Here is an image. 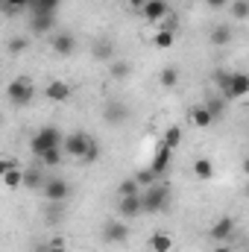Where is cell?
<instances>
[{"instance_id":"obj_21","label":"cell","mask_w":249,"mask_h":252,"mask_svg":"<svg viewBox=\"0 0 249 252\" xmlns=\"http://www.w3.org/2000/svg\"><path fill=\"white\" fill-rule=\"evenodd\" d=\"M208 38H211V44H214V47H226V44H232L235 32H232L229 27H217V30H214V32H211Z\"/></svg>"},{"instance_id":"obj_24","label":"cell","mask_w":249,"mask_h":252,"mask_svg":"<svg viewBox=\"0 0 249 252\" xmlns=\"http://www.w3.org/2000/svg\"><path fill=\"white\" fill-rule=\"evenodd\" d=\"M161 141H164V144H167V147H170V150H176V147H179V144H182V126H167V129H164V138H161Z\"/></svg>"},{"instance_id":"obj_40","label":"cell","mask_w":249,"mask_h":252,"mask_svg":"<svg viewBox=\"0 0 249 252\" xmlns=\"http://www.w3.org/2000/svg\"><path fill=\"white\" fill-rule=\"evenodd\" d=\"M217 252H229V250H226V247H223V250H217Z\"/></svg>"},{"instance_id":"obj_19","label":"cell","mask_w":249,"mask_h":252,"mask_svg":"<svg viewBox=\"0 0 249 252\" xmlns=\"http://www.w3.org/2000/svg\"><path fill=\"white\" fill-rule=\"evenodd\" d=\"M150 250L153 252H170L173 250V238L167 235V232H156V235H150Z\"/></svg>"},{"instance_id":"obj_30","label":"cell","mask_w":249,"mask_h":252,"mask_svg":"<svg viewBox=\"0 0 249 252\" xmlns=\"http://www.w3.org/2000/svg\"><path fill=\"white\" fill-rule=\"evenodd\" d=\"M135 193H141V185H138V179H135V176H132V179H126V182H121L118 196H135Z\"/></svg>"},{"instance_id":"obj_28","label":"cell","mask_w":249,"mask_h":252,"mask_svg":"<svg viewBox=\"0 0 249 252\" xmlns=\"http://www.w3.org/2000/svg\"><path fill=\"white\" fill-rule=\"evenodd\" d=\"M158 82H161L164 88H173V85L179 82V70H176V67H164V70L158 73Z\"/></svg>"},{"instance_id":"obj_36","label":"cell","mask_w":249,"mask_h":252,"mask_svg":"<svg viewBox=\"0 0 249 252\" xmlns=\"http://www.w3.org/2000/svg\"><path fill=\"white\" fill-rule=\"evenodd\" d=\"M205 3H208L211 9H226V6H229L232 0H205Z\"/></svg>"},{"instance_id":"obj_2","label":"cell","mask_w":249,"mask_h":252,"mask_svg":"<svg viewBox=\"0 0 249 252\" xmlns=\"http://www.w3.org/2000/svg\"><path fill=\"white\" fill-rule=\"evenodd\" d=\"M217 82H220L226 100H241V97L249 94V73H241V70H235V73H220Z\"/></svg>"},{"instance_id":"obj_41","label":"cell","mask_w":249,"mask_h":252,"mask_svg":"<svg viewBox=\"0 0 249 252\" xmlns=\"http://www.w3.org/2000/svg\"><path fill=\"white\" fill-rule=\"evenodd\" d=\"M247 193H249V185H247Z\"/></svg>"},{"instance_id":"obj_9","label":"cell","mask_w":249,"mask_h":252,"mask_svg":"<svg viewBox=\"0 0 249 252\" xmlns=\"http://www.w3.org/2000/svg\"><path fill=\"white\" fill-rule=\"evenodd\" d=\"M44 196H47V202H64V199L70 196V188H67V182H64V179L50 176V179H47V185H44Z\"/></svg>"},{"instance_id":"obj_23","label":"cell","mask_w":249,"mask_h":252,"mask_svg":"<svg viewBox=\"0 0 249 252\" xmlns=\"http://www.w3.org/2000/svg\"><path fill=\"white\" fill-rule=\"evenodd\" d=\"M59 3H62V0H32L30 12H32V15H35V12H41V15H56Z\"/></svg>"},{"instance_id":"obj_26","label":"cell","mask_w":249,"mask_h":252,"mask_svg":"<svg viewBox=\"0 0 249 252\" xmlns=\"http://www.w3.org/2000/svg\"><path fill=\"white\" fill-rule=\"evenodd\" d=\"M3 182H6V188H21V185H24V170H21V167L6 170V173H3Z\"/></svg>"},{"instance_id":"obj_17","label":"cell","mask_w":249,"mask_h":252,"mask_svg":"<svg viewBox=\"0 0 249 252\" xmlns=\"http://www.w3.org/2000/svg\"><path fill=\"white\" fill-rule=\"evenodd\" d=\"M214 115H211V109L208 106H193L190 109V124L196 126V129H208V126H214Z\"/></svg>"},{"instance_id":"obj_16","label":"cell","mask_w":249,"mask_h":252,"mask_svg":"<svg viewBox=\"0 0 249 252\" xmlns=\"http://www.w3.org/2000/svg\"><path fill=\"white\" fill-rule=\"evenodd\" d=\"M170 158H173V150H170V147L161 141V144H158V150H156V158H153V164H150V167H153V170L161 176V173L170 167Z\"/></svg>"},{"instance_id":"obj_11","label":"cell","mask_w":249,"mask_h":252,"mask_svg":"<svg viewBox=\"0 0 249 252\" xmlns=\"http://www.w3.org/2000/svg\"><path fill=\"white\" fill-rule=\"evenodd\" d=\"M103 118L109 121V124L121 126L129 121V109H126L124 100H112V103H106V109H103Z\"/></svg>"},{"instance_id":"obj_27","label":"cell","mask_w":249,"mask_h":252,"mask_svg":"<svg viewBox=\"0 0 249 252\" xmlns=\"http://www.w3.org/2000/svg\"><path fill=\"white\" fill-rule=\"evenodd\" d=\"M229 12L235 15V21H247L249 18V0H232L229 3Z\"/></svg>"},{"instance_id":"obj_6","label":"cell","mask_w":249,"mask_h":252,"mask_svg":"<svg viewBox=\"0 0 249 252\" xmlns=\"http://www.w3.org/2000/svg\"><path fill=\"white\" fill-rule=\"evenodd\" d=\"M103 241L112 244V247H121L129 241V226L126 220H106L103 223Z\"/></svg>"},{"instance_id":"obj_39","label":"cell","mask_w":249,"mask_h":252,"mask_svg":"<svg viewBox=\"0 0 249 252\" xmlns=\"http://www.w3.org/2000/svg\"><path fill=\"white\" fill-rule=\"evenodd\" d=\"M244 173H247V179H249V156L244 158Z\"/></svg>"},{"instance_id":"obj_5","label":"cell","mask_w":249,"mask_h":252,"mask_svg":"<svg viewBox=\"0 0 249 252\" xmlns=\"http://www.w3.org/2000/svg\"><path fill=\"white\" fill-rule=\"evenodd\" d=\"M144 214V190L135 196H118V217L121 220H135Z\"/></svg>"},{"instance_id":"obj_13","label":"cell","mask_w":249,"mask_h":252,"mask_svg":"<svg viewBox=\"0 0 249 252\" xmlns=\"http://www.w3.org/2000/svg\"><path fill=\"white\" fill-rule=\"evenodd\" d=\"M50 44H53V50L59 56H73L76 53V38L70 32H53L50 35Z\"/></svg>"},{"instance_id":"obj_35","label":"cell","mask_w":249,"mask_h":252,"mask_svg":"<svg viewBox=\"0 0 249 252\" xmlns=\"http://www.w3.org/2000/svg\"><path fill=\"white\" fill-rule=\"evenodd\" d=\"M100 156V147H97V141H91V150H88V156H85V161H94Z\"/></svg>"},{"instance_id":"obj_29","label":"cell","mask_w":249,"mask_h":252,"mask_svg":"<svg viewBox=\"0 0 249 252\" xmlns=\"http://www.w3.org/2000/svg\"><path fill=\"white\" fill-rule=\"evenodd\" d=\"M129 73H132L129 62H124V59H115V62H112V76H115V79H129Z\"/></svg>"},{"instance_id":"obj_32","label":"cell","mask_w":249,"mask_h":252,"mask_svg":"<svg viewBox=\"0 0 249 252\" xmlns=\"http://www.w3.org/2000/svg\"><path fill=\"white\" fill-rule=\"evenodd\" d=\"M27 47H30V41H27L24 35H18V38H12V41H9V56H18V53H24Z\"/></svg>"},{"instance_id":"obj_7","label":"cell","mask_w":249,"mask_h":252,"mask_svg":"<svg viewBox=\"0 0 249 252\" xmlns=\"http://www.w3.org/2000/svg\"><path fill=\"white\" fill-rule=\"evenodd\" d=\"M88 150H91V138H88V135L73 132V135H67V138H64V153H67V156H73V158H82V161H85Z\"/></svg>"},{"instance_id":"obj_14","label":"cell","mask_w":249,"mask_h":252,"mask_svg":"<svg viewBox=\"0 0 249 252\" xmlns=\"http://www.w3.org/2000/svg\"><path fill=\"white\" fill-rule=\"evenodd\" d=\"M91 56H94L97 62H115L118 47H115L109 38H97V41H94V47H91Z\"/></svg>"},{"instance_id":"obj_1","label":"cell","mask_w":249,"mask_h":252,"mask_svg":"<svg viewBox=\"0 0 249 252\" xmlns=\"http://www.w3.org/2000/svg\"><path fill=\"white\" fill-rule=\"evenodd\" d=\"M59 147H64V138H62V132H59V126H41L32 135V141H30V150H32L35 158H41L44 153L59 150Z\"/></svg>"},{"instance_id":"obj_18","label":"cell","mask_w":249,"mask_h":252,"mask_svg":"<svg viewBox=\"0 0 249 252\" xmlns=\"http://www.w3.org/2000/svg\"><path fill=\"white\" fill-rule=\"evenodd\" d=\"M44 185H47V176H44L38 167H27V170H24V188L44 190Z\"/></svg>"},{"instance_id":"obj_12","label":"cell","mask_w":249,"mask_h":252,"mask_svg":"<svg viewBox=\"0 0 249 252\" xmlns=\"http://www.w3.org/2000/svg\"><path fill=\"white\" fill-rule=\"evenodd\" d=\"M141 12H144V18H147L150 24H161V21L170 15V6H167V0H150Z\"/></svg>"},{"instance_id":"obj_31","label":"cell","mask_w":249,"mask_h":252,"mask_svg":"<svg viewBox=\"0 0 249 252\" xmlns=\"http://www.w3.org/2000/svg\"><path fill=\"white\" fill-rule=\"evenodd\" d=\"M38 161H41L44 167H59V161H62V147H59V150H50V153H44Z\"/></svg>"},{"instance_id":"obj_22","label":"cell","mask_w":249,"mask_h":252,"mask_svg":"<svg viewBox=\"0 0 249 252\" xmlns=\"http://www.w3.org/2000/svg\"><path fill=\"white\" fill-rule=\"evenodd\" d=\"M173 41H176V35H173V30H167V27H161V30L153 35V44H156L158 50H167V47H173Z\"/></svg>"},{"instance_id":"obj_37","label":"cell","mask_w":249,"mask_h":252,"mask_svg":"<svg viewBox=\"0 0 249 252\" xmlns=\"http://www.w3.org/2000/svg\"><path fill=\"white\" fill-rule=\"evenodd\" d=\"M12 167H15L12 158H3V161H0V173H6V170H12Z\"/></svg>"},{"instance_id":"obj_33","label":"cell","mask_w":249,"mask_h":252,"mask_svg":"<svg viewBox=\"0 0 249 252\" xmlns=\"http://www.w3.org/2000/svg\"><path fill=\"white\" fill-rule=\"evenodd\" d=\"M208 109H211V115L214 118H220V112H223V100H211V103H205Z\"/></svg>"},{"instance_id":"obj_10","label":"cell","mask_w":249,"mask_h":252,"mask_svg":"<svg viewBox=\"0 0 249 252\" xmlns=\"http://www.w3.org/2000/svg\"><path fill=\"white\" fill-rule=\"evenodd\" d=\"M70 85L64 82V79H50L47 82V88H44V97L50 100V103H64V100H70Z\"/></svg>"},{"instance_id":"obj_15","label":"cell","mask_w":249,"mask_h":252,"mask_svg":"<svg viewBox=\"0 0 249 252\" xmlns=\"http://www.w3.org/2000/svg\"><path fill=\"white\" fill-rule=\"evenodd\" d=\"M53 27H56V15H41V12H35V15L30 18V30L38 32V35L53 32Z\"/></svg>"},{"instance_id":"obj_34","label":"cell","mask_w":249,"mask_h":252,"mask_svg":"<svg viewBox=\"0 0 249 252\" xmlns=\"http://www.w3.org/2000/svg\"><path fill=\"white\" fill-rule=\"evenodd\" d=\"M47 252H67V250H64V241H62V238H53V241H50V250H47Z\"/></svg>"},{"instance_id":"obj_8","label":"cell","mask_w":249,"mask_h":252,"mask_svg":"<svg viewBox=\"0 0 249 252\" xmlns=\"http://www.w3.org/2000/svg\"><path fill=\"white\" fill-rule=\"evenodd\" d=\"M232 235H235V217H229V214L217 217L214 226H211V232H208V238L214 244H226V241H232Z\"/></svg>"},{"instance_id":"obj_4","label":"cell","mask_w":249,"mask_h":252,"mask_svg":"<svg viewBox=\"0 0 249 252\" xmlns=\"http://www.w3.org/2000/svg\"><path fill=\"white\" fill-rule=\"evenodd\" d=\"M32 97H35V91H32V85H30L27 76H18V79H12V82L6 85V100H9L12 106H30Z\"/></svg>"},{"instance_id":"obj_3","label":"cell","mask_w":249,"mask_h":252,"mask_svg":"<svg viewBox=\"0 0 249 252\" xmlns=\"http://www.w3.org/2000/svg\"><path fill=\"white\" fill-rule=\"evenodd\" d=\"M170 202V188L164 182H156L153 188L144 190V214H158Z\"/></svg>"},{"instance_id":"obj_25","label":"cell","mask_w":249,"mask_h":252,"mask_svg":"<svg viewBox=\"0 0 249 252\" xmlns=\"http://www.w3.org/2000/svg\"><path fill=\"white\" fill-rule=\"evenodd\" d=\"M135 179H138L141 190H147V188H153V185L158 182V173H156L153 167H147V170H138V173H135Z\"/></svg>"},{"instance_id":"obj_38","label":"cell","mask_w":249,"mask_h":252,"mask_svg":"<svg viewBox=\"0 0 249 252\" xmlns=\"http://www.w3.org/2000/svg\"><path fill=\"white\" fill-rule=\"evenodd\" d=\"M126 3H129V6H132V9H144V6H147V3H150V0H126Z\"/></svg>"},{"instance_id":"obj_20","label":"cell","mask_w":249,"mask_h":252,"mask_svg":"<svg viewBox=\"0 0 249 252\" xmlns=\"http://www.w3.org/2000/svg\"><path fill=\"white\" fill-rule=\"evenodd\" d=\"M193 176L202 179V182H208V179L214 176V161H211V158H196V161H193Z\"/></svg>"}]
</instances>
